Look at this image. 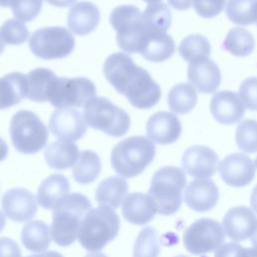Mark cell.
<instances>
[{
	"mask_svg": "<svg viewBox=\"0 0 257 257\" xmlns=\"http://www.w3.org/2000/svg\"><path fill=\"white\" fill-rule=\"evenodd\" d=\"M103 73L115 90L137 108H151L161 98V87L151 74L123 52H114L105 59Z\"/></svg>",
	"mask_w": 257,
	"mask_h": 257,
	"instance_id": "6da1fadb",
	"label": "cell"
},
{
	"mask_svg": "<svg viewBox=\"0 0 257 257\" xmlns=\"http://www.w3.org/2000/svg\"><path fill=\"white\" fill-rule=\"evenodd\" d=\"M91 209L90 201L82 194H67L52 209L50 234L59 246L71 245L77 238L80 223Z\"/></svg>",
	"mask_w": 257,
	"mask_h": 257,
	"instance_id": "7a4b0ae2",
	"label": "cell"
},
{
	"mask_svg": "<svg viewBox=\"0 0 257 257\" xmlns=\"http://www.w3.org/2000/svg\"><path fill=\"white\" fill-rule=\"evenodd\" d=\"M156 156L155 144L146 137L134 136L116 144L110 154V164L123 178H134L145 171Z\"/></svg>",
	"mask_w": 257,
	"mask_h": 257,
	"instance_id": "3957f363",
	"label": "cell"
},
{
	"mask_svg": "<svg viewBox=\"0 0 257 257\" xmlns=\"http://www.w3.org/2000/svg\"><path fill=\"white\" fill-rule=\"evenodd\" d=\"M119 217L109 207L99 206L90 209L83 217L77 240L90 252L101 250L118 234Z\"/></svg>",
	"mask_w": 257,
	"mask_h": 257,
	"instance_id": "277c9868",
	"label": "cell"
},
{
	"mask_svg": "<svg viewBox=\"0 0 257 257\" xmlns=\"http://www.w3.org/2000/svg\"><path fill=\"white\" fill-rule=\"evenodd\" d=\"M186 182L185 171L179 167L166 166L154 174L148 194L153 198L159 214L173 215L181 208Z\"/></svg>",
	"mask_w": 257,
	"mask_h": 257,
	"instance_id": "5b68a950",
	"label": "cell"
},
{
	"mask_svg": "<svg viewBox=\"0 0 257 257\" xmlns=\"http://www.w3.org/2000/svg\"><path fill=\"white\" fill-rule=\"evenodd\" d=\"M83 115L87 125L115 138L126 134L131 125L128 113L101 96H94L84 104Z\"/></svg>",
	"mask_w": 257,
	"mask_h": 257,
	"instance_id": "8992f818",
	"label": "cell"
},
{
	"mask_svg": "<svg viewBox=\"0 0 257 257\" xmlns=\"http://www.w3.org/2000/svg\"><path fill=\"white\" fill-rule=\"evenodd\" d=\"M10 137L13 147L21 154H35L48 141V131L41 119L27 109L17 111L10 121Z\"/></svg>",
	"mask_w": 257,
	"mask_h": 257,
	"instance_id": "52a82bcc",
	"label": "cell"
},
{
	"mask_svg": "<svg viewBox=\"0 0 257 257\" xmlns=\"http://www.w3.org/2000/svg\"><path fill=\"white\" fill-rule=\"evenodd\" d=\"M109 22L116 32V43L126 53H139L147 32L143 13L133 5L115 7L109 16Z\"/></svg>",
	"mask_w": 257,
	"mask_h": 257,
	"instance_id": "ba28073f",
	"label": "cell"
},
{
	"mask_svg": "<svg viewBox=\"0 0 257 257\" xmlns=\"http://www.w3.org/2000/svg\"><path fill=\"white\" fill-rule=\"evenodd\" d=\"M96 94L94 83L86 77H55L48 89L47 100L56 108L80 107Z\"/></svg>",
	"mask_w": 257,
	"mask_h": 257,
	"instance_id": "9c48e42d",
	"label": "cell"
},
{
	"mask_svg": "<svg viewBox=\"0 0 257 257\" xmlns=\"http://www.w3.org/2000/svg\"><path fill=\"white\" fill-rule=\"evenodd\" d=\"M28 44L35 56L42 59H57L68 56L74 48L75 41L66 28L51 26L34 31Z\"/></svg>",
	"mask_w": 257,
	"mask_h": 257,
	"instance_id": "30bf717a",
	"label": "cell"
},
{
	"mask_svg": "<svg viewBox=\"0 0 257 257\" xmlns=\"http://www.w3.org/2000/svg\"><path fill=\"white\" fill-rule=\"evenodd\" d=\"M225 240L221 224L213 219L202 218L190 225L183 234L185 248L193 255H204L216 250Z\"/></svg>",
	"mask_w": 257,
	"mask_h": 257,
	"instance_id": "8fae6325",
	"label": "cell"
},
{
	"mask_svg": "<svg viewBox=\"0 0 257 257\" xmlns=\"http://www.w3.org/2000/svg\"><path fill=\"white\" fill-rule=\"evenodd\" d=\"M49 130L54 137L64 141H78L87 131V123L81 111L75 108H58L49 118Z\"/></svg>",
	"mask_w": 257,
	"mask_h": 257,
	"instance_id": "7c38bea8",
	"label": "cell"
},
{
	"mask_svg": "<svg viewBox=\"0 0 257 257\" xmlns=\"http://www.w3.org/2000/svg\"><path fill=\"white\" fill-rule=\"evenodd\" d=\"M255 168L252 160L241 153L230 154L218 164V170L223 181L235 188L250 184L255 175Z\"/></svg>",
	"mask_w": 257,
	"mask_h": 257,
	"instance_id": "4fadbf2b",
	"label": "cell"
},
{
	"mask_svg": "<svg viewBox=\"0 0 257 257\" xmlns=\"http://www.w3.org/2000/svg\"><path fill=\"white\" fill-rule=\"evenodd\" d=\"M1 205L3 213L15 222L28 221L37 212L35 196L23 188L8 190L3 195Z\"/></svg>",
	"mask_w": 257,
	"mask_h": 257,
	"instance_id": "5bb4252c",
	"label": "cell"
},
{
	"mask_svg": "<svg viewBox=\"0 0 257 257\" xmlns=\"http://www.w3.org/2000/svg\"><path fill=\"white\" fill-rule=\"evenodd\" d=\"M184 171L194 178L212 177L218 165V155L205 146H193L187 149L182 157Z\"/></svg>",
	"mask_w": 257,
	"mask_h": 257,
	"instance_id": "9a60e30c",
	"label": "cell"
},
{
	"mask_svg": "<svg viewBox=\"0 0 257 257\" xmlns=\"http://www.w3.org/2000/svg\"><path fill=\"white\" fill-rule=\"evenodd\" d=\"M226 235L233 241H244L251 237L257 227V217L251 209L245 206L231 208L222 221Z\"/></svg>",
	"mask_w": 257,
	"mask_h": 257,
	"instance_id": "2e32d148",
	"label": "cell"
},
{
	"mask_svg": "<svg viewBox=\"0 0 257 257\" xmlns=\"http://www.w3.org/2000/svg\"><path fill=\"white\" fill-rule=\"evenodd\" d=\"M146 130L148 138L153 143L169 145L180 138L182 124L176 114L168 111H159L148 119Z\"/></svg>",
	"mask_w": 257,
	"mask_h": 257,
	"instance_id": "e0dca14e",
	"label": "cell"
},
{
	"mask_svg": "<svg viewBox=\"0 0 257 257\" xmlns=\"http://www.w3.org/2000/svg\"><path fill=\"white\" fill-rule=\"evenodd\" d=\"M185 202L189 208L204 213L212 210L218 203L219 190L210 179H197L185 188Z\"/></svg>",
	"mask_w": 257,
	"mask_h": 257,
	"instance_id": "ac0fdd59",
	"label": "cell"
},
{
	"mask_svg": "<svg viewBox=\"0 0 257 257\" xmlns=\"http://www.w3.org/2000/svg\"><path fill=\"white\" fill-rule=\"evenodd\" d=\"M210 111L218 122L233 124L241 120L245 113V106L239 94L231 90H221L213 95Z\"/></svg>",
	"mask_w": 257,
	"mask_h": 257,
	"instance_id": "d6986e66",
	"label": "cell"
},
{
	"mask_svg": "<svg viewBox=\"0 0 257 257\" xmlns=\"http://www.w3.org/2000/svg\"><path fill=\"white\" fill-rule=\"evenodd\" d=\"M121 213L127 222L145 225L154 219L157 207L149 194L136 192L125 196L121 203Z\"/></svg>",
	"mask_w": 257,
	"mask_h": 257,
	"instance_id": "ffe728a7",
	"label": "cell"
},
{
	"mask_svg": "<svg viewBox=\"0 0 257 257\" xmlns=\"http://www.w3.org/2000/svg\"><path fill=\"white\" fill-rule=\"evenodd\" d=\"M175 41L164 31L147 30L144 35L140 51L147 60L162 62L170 58L175 52Z\"/></svg>",
	"mask_w": 257,
	"mask_h": 257,
	"instance_id": "44dd1931",
	"label": "cell"
},
{
	"mask_svg": "<svg viewBox=\"0 0 257 257\" xmlns=\"http://www.w3.org/2000/svg\"><path fill=\"white\" fill-rule=\"evenodd\" d=\"M100 13L96 5L88 1L74 4L67 14V25L76 35H86L92 32L98 25Z\"/></svg>",
	"mask_w": 257,
	"mask_h": 257,
	"instance_id": "7402d4cb",
	"label": "cell"
},
{
	"mask_svg": "<svg viewBox=\"0 0 257 257\" xmlns=\"http://www.w3.org/2000/svg\"><path fill=\"white\" fill-rule=\"evenodd\" d=\"M188 79L201 93H212L221 83V71L215 61L206 59L189 64Z\"/></svg>",
	"mask_w": 257,
	"mask_h": 257,
	"instance_id": "603a6c76",
	"label": "cell"
},
{
	"mask_svg": "<svg viewBox=\"0 0 257 257\" xmlns=\"http://www.w3.org/2000/svg\"><path fill=\"white\" fill-rule=\"evenodd\" d=\"M69 189V181L65 176L52 174L41 182L37 190V202L44 209H53L56 202L68 194Z\"/></svg>",
	"mask_w": 257,
	"mask_h": 257,
	"instance_id": "cb8c5ba5",
	"label": "cell"
},
{
	"mask_svg": "<svg viewBox=\"0 0 257 257\" xmlns=\"http://www.w3.org/2000/svg\"><path fill=\"white\" fill-rule=\"evenodd\" d=\"M78 148L70 141H55L44 151L46 164L55 170H65L73 167L78 160Z\"/></svg>",
	"mask_w": 257,
	"mask_h": 257,
	"instance_id": "d4e9b609",
	"label": "cell"
},
{
	"mask_svg": "<svg viewBox=\"0 0 257 257\" xmlns=\"http://www.w3.org/2000/svg\"><path fill=\"white\" fill-rule=\"evenodd\" d=\"M26 96L27 79L25 74L10 72L0 77V109L17 104Z\"/></svg>",
	"mask_w": 257,
	"mask_h": 257,
	"instance_id": "484cf974",
	"label": "cell"
},
{
	"mask_svg": "<svg viewBox=\"0 0 257 257\" xmlns=\"http://www.w3.org/2000/svg\"><path fill=\"white\" fill-rule=\"evenodd\" d=\"M128 191L126 181L120 177L112 176L99 183L95 191V200L99 206L117 209Z\"/></svg>",
	"mask_w": 257,
	"mask_h": 257,
	"instance_id": "4316f807",
	"label": "cell"
},
{
	"mask_svg": "<svg viewBox=\"0 0 257 257\" xmlns=\"http://www.w3.org/2000/svg\"><path fill=\"white\" fill-rule=\"evenodd\" d=\"M51 234L46 223L41 220L28 221L21 230V242L32 252H43L50 244Z\"/></svg>",
	"mask_w": 257,
	"mask_h": 257,
	"instance_id": "83f0119b",
	"label": "cell"
},
{
	"mask_svg": "<svg viewBox=\"0 0 257 257\" xmlns=\"http://www.w3.org/2000/svg\"><path fill=\"white\" fill-rule=\"evenodd\" d=\"M100 169V159L97 154L86 150L79 153L78 160L72 167V176L77 183L86 185L97 179Z\"/></svg>",
	"mask_w": 257,
	"mask_h": 257,
	"instance_id": "f1b7e54d",
	"label": "cell"
},
{
	"mask_svg": "<svg viewBox=\"0 0 257 257\" xmlns=\"http://www.w3.org/2000/svg\"><path fill=\"white\" fill-rule=\"evenodd\" d=\"M56 77L55 73L48 69L39 67L26 74L27 96L30 100L37 102L47 101V93L52 80Z\"/></svg>",
	"mask_w": 257,
	"mask_h": 257,
	"instance_id": "f546056e",
	"label": "cell"
},
{
	"mask_svg": "<svg viewBox=\"0 0 257 257\" xmlns=\"http://www.w3.org/2000/svg\"><path fill=\"white\" fill-rule=\"evenodd\" d=\"M198 100L195 87L190 83H178L174 85L168 94L170 109L178 114L190 112Z\"/></svg>",
	"mask_w": 257,
	"mask_h": 257,
	"instance_id": "4dcf8cb0",
	"label": "cell"
},
{
	"mask_svg": "<svg viewBox=\"0 0 257 257\" xmlns=\"http://www.w3.org/2000/svg\"><path fill=\"white\" fill-rule=\"evenodd\" d=\"M179 53L187 62L196 63L209 59L211 45L205 36L192 34L182 40L179 46Z\"/></svg>",
	"mask_w": 257,
	"mask_h": 257,
	"instance_id": "1f68e13d",
	"label": "cell"
},
{
	"mask_svg": "<svg viewBox=\"0 0 257 257\" xmlns=\"http://www.w3.org/2000/svg\"><path fill=\"white\" fill-rule=\"evenodd\" d=\"M255 46L253 35L246 29L235 27L231 29L223 42V47L235 56H248Z\"/></svg>",
	"mask_w": 257,
	"mask_h": 257,
	"instance_id": "d6a6232c",
	"label": "cell"
},
{
	"mask_svg": "<svg viewBox=\"0 0 257 257\" xmlns=\"http://www.w3.org/2000/svg\"><path fill=\"white\" fill-rule=\"evenodd\" d=\"M226 14L235 24L250 25L257 20V0H229Z\"/></svg>",
	"mask_w": 257,
	"mask_h": 257,
	"instance_id": "836d02e7",
	"label": "cell"
},
{
	"mask_svg": "<svg viewBox=\"0 0 257 257\" xmlns=\"http://www.w3.org/2000/svg\"><path fill=\"white\" fill-rule=\"evenodd\" d=\"M143 19L147 29L166 32L172 22V14L163 2L150 4L143 12Z\"/></svg>",
	"mask_w": 257,
	"mask_h": 257,
	"instance_id": "e575fe53",
	"label": "cell"
},
{
	"mask_svg": "<svg viewBox=\"0 0 257 257\" xmlns=\"http://www.w3.org/2000/svg\"><path fill=\"white\" fill-rule=\"evenodd\" d=\"M160 253L159 234L153 227H145L138 235L133 250L134 257H158Z\"/></svg>",
	"mask_w": 257,
	"mask_h": 257,
	"instance_id": "d590c367",
	"label": "cell"
},
{
	"mask_svg": "<svg viewBox=\"0 0 257 257\" xmlns=\"http://www.w3.org/2000/svg\"><path fill=\"white\" fill-rule=\"evenodd\" d=\"M235 140L238 148L245 153L257 152V120L244 119L236 128Z\"/></svg>",
	"mask_w": 257,
	"mask_h": 257,
	"instance_id": "8d00e7d4",
	"label": "cell"
},
{
	"mask_svg": "<svg viewBox=\"0 0 257 257\" xmlns=\"http://www.w3.org/2000/svg\"><path fill=\"white\" fill-rule=\"evenodd\" d=\"M0 37L6 44L19 45L28 39L29 31L21 21L8 19L0 27Z\"/></svg>",
	"mask_w": 257,
	"mask_h": 257,
	"instance_id": "74e56055",
	"label": "cell"
},
{
	"mask_svg": "<svg viewBox=\"0 0 257 257\" xmlns=\"http://www.w3.org/2000/svg\"><path fill=\"white\" fill-rule=\"evenodd\" d=\"M43 0H12L13 15L21 22L32 21L41 11Z\"/></svg>",
	"mask_w": 257,
	"mask_h": 257,
	"instance_id": "f35d334b",
	"label": "cell"
},
{
	"mask_svg": "<svg viewBox=\"0 0 257 257\" xmlns=\"http://www.w3.org/2000/svg\"><path fill=\"white\" fill-rule=\"evenodd\" d=\"M239 96L250 110H257V77H248L240 84Z\"/></svg>",
	"mask_w": 257,
	"mask_h": 257,
	"instance_id": "ab89813d",
	"label": "cell"
},
{
	"mask_svg": "<svg viewBox=\"0 0 257 257\" xmlns=\"http://www.w3.org/2000/svg\"><path fill=\"white\" fill-rule=\"evenodd\" d=\"M226 0H193L195 11L203 18L219 15L225 7Z\"/></svg>",
	"mask_w": 257,
	"mask_h": 257,
	"instance_id": "60d3db41",
	"label": "cell"
},
{
	"mask_svg": "<svg viewBox=\"0 0 257 257\" xmlns=\"http://www.w3.org/2000/svg\"><path fill=\"white\" fill-rule=\"evenodd\" d=\"M244 249L238 243L221 244L216 249L214 257H242Z\"/></svg>",
	"mask_w": 257,
	"mask_h": 257,
	"instance_id": "b9f144b4",
	"label": "cell"
},
{
	"mask_svg": "<svg viewBox=\"0 0 257 257\" xmlns=\"http://www.w3.org/2000/svg\"><path fill=\"white\" fill-rule=\"evenodd\" d=\"M0 257H21V251L18 244L8 237H1Z\"/></svg>",
	"mask_w": 257,
	"mask_h": 257,
	"instance_id": "7bdbcfd3",
	"label": "cell"
},
{
	"mask_svg": "<svg viewBox=\"0 0 257 257\" xmlns=\"http://www.w3.org/2000/svg\"><path fill=\"white\" fill-rule=\"evenodd\" d=\"M168 2L177 10H186L192 6L193 0H168Z\"/></svg>",
	"mask_w": 257,
	"mask_h": 257,
	"instance_id": "ee69618b",
	"label": "cell"
},
{
	"mask_svg": "<svg viewBox=\"0 0 257 257\" xmlns=\"http://www.w3.org/2000/svg\"><path fill=\"white\" fill-rule=\"evenodd\" d=\"M48 4L55 7H68L73 4L76 0H44Z\"/></svg>",
	"mask_w": 257,
	"mask_h": 257,
	"instance_id": "f6af8a7d",
	"label": "cell"
},
{
	"mask_svg": "<svg viewBox=\"0 0 257 257\" xmlns=\"http://www.w3.org/2000/svg\"><path fill=\"white\" fill-rule=\"evenodd\" d=\"M26 257H63L60 253L56 252V251H46V252H41L38 254H33V255H29Z\"/></svg>",
	"mask_w": 257,
	"mask_h": 257,
	"instance_id": "bcb514c9",
	"label": "cell"
},
{
	"mask_svg": "<svg viewBox=\"0 0 257 257\" xmlns=\"http://www.w3.org/2000/svg\"><path fill=\"white\" fill-rule=\"evenodd\" d=\"M8 155V146L6 142L0 138V162L5 160Z\"/></svg>",
	"mask_w": 257,
	"mask_h": 257,
	"instance_id": "7dc6e473",
	"label": "cell"
},
{
	"mask_svg": "<svg viewBox=\"0 0 257 257\" xmlns=\"http://www.w3.org/2000/svg\"><path fill=\"white\" fill-rule=\"evenodd\" d=\"M250 205L252 209L257 213V185L254 187L250 196Z\"/></svg>",
	"mask_w": 257,
	"mask_h": 257,
	"instance_id": "c3c4849f",
	"label": "cell"
},
{
	"mask_svg": "<svg viewBox=\"0 0 257 257\" xmlns=\"http://www.w3.org/2000/svg\"><path fill=\"white\" fill-rule=\"evenodd\" d=\"M242 257H257V248H245Z\"/></svg>",
	"mask_w": 257,
	"mask_h": 257,
	"instance_id": "681fc988",
	"label": "cell"
},
{
	"mask_svg": "<svg viewBox=\"0 0 257 257\" xmlns=\"http://www.w3.org/2000/svg\"><path fill=\"white\" fill-rule=\"evenodd\" d=\"M84 257H107L105 254L101 253V252H98V251H95V252H91V253H88L86 254Z\"/></svg>",
	"mask_w": 257,
	"mask_h": 257,
	"instance_id": "f907efd6",
	"label": "cell"
},
{
	"mask_svg": "<svg viewBox=\"0 0 257 257\" xmlns=\"http://www.w3.org/2000/svg\"><path fill=\"white\" fill-rule=\"evenodd\" d=\"M5 224H6V220H5V216L4 214L0 211V232L4 229L5 227Z\"/></svg>",
	"mask_w": 257,
	"mask_h": 257,
	"instance_id": "816d5d0a",
	"label": "cell"
},
{
	"mask_svg": "<svg viewBox=\"0 0 257 257\" xmlns=\"http://www.w3.org/2000/svg\"><path fill=\"white\" fill-rule=\"evenodd\" d=\"M251 243H252L253 247L257 248V227H256V230H255L254 234L251 236Z\"/></svg>",
	"mask_w": 257,
	"mask_h": 257,
	"instance_id": "f5cc1de1",
	"label": "cell"
},
{
	"mask_svg": "<svg viewBox=\"0 0 257 257\" xmlns=\"http://www.w3.org/2000/svg\"><path fill=\"white\" fill-rule=\"evenodd\" d=\"M12 0H0V6L2 7H9L11 6Z\"/></svg>",
	"mask_w": 257,
	"mask_h": 257,
	"instance_id": "db71d44e",
	"label": "cell"
},
{
	"mask_svg": "<svg viewBox=\"0 0 257 257\" xmlns=\"http://www.w3.org/2000/svg\"><path fill=\"white\" fill-rule=\"evenodd\" d=\"M4 44H5V43L2 41V39H1V37H0V54H1V53L3 52V50H4V47H5Z\"/></svg>",
	"mask_w": 257,
	"mask_h": 257,
	"instance_id": "11a10c76",
	"label": "cell"
},
{
	"mask_svg": "<svg viewBox=\"0 0 257 257\" xmlns=\"http://www.w3.org/2000/svg\"><path fill=\"white\" fill-rule=\"evenodd\" d=\"M143 1H145V2H147V3H150V4H153V3H158V2H160L161 0H143Z\"/></svg>",
	"mask_w": 257,
	"mask_h": 257,
	"instance_id": "9f6ffc18",
	"label": "cell"
},
{
	"mask_svg": "<svg viewBox=\"0 0 257 257\" xmlns=\"http://www.w3.org/2000/svg\"><path fill=\"white\" fill-rule=\"evenodd\" d=\"M254 165H255V167L257 168V157L255 158V161H254Z\"/></svg>",
	"mask_w": 257,
	"mask_h": 257,
	"instance_id": "6f0895ef",
	"label": "cell"
},
{
	"mask_svg": "<svg viewBox=\"0 0 257 257\" xmlns=\"http://www.w3.org/2000/svg\"><path fill=\"white\" fill-rule=\"evenodd\" d=\"M175 257H188V256H185V255H179V256H175Z\"/></svg>",
	"mask_w": 257,
	"mask_h": 257,
	"instance_id": "680465c9",
	"label": "cell"
},
{
	"mask_svg": "<svg viewBox=\"0 0 257 257\" xmlns=\"http://www.w3.org/2000/svg\"><path fill=\"white\" fill-rule=\"evenodd\" d=\"M255 23H256V25H257V20H256V22H255Z\"/></svg>",
	"mask_w": 257,
	"mask_h": 257,
	"instance_id": "91938a15",
	"label": "cell"
}]
</instances>
